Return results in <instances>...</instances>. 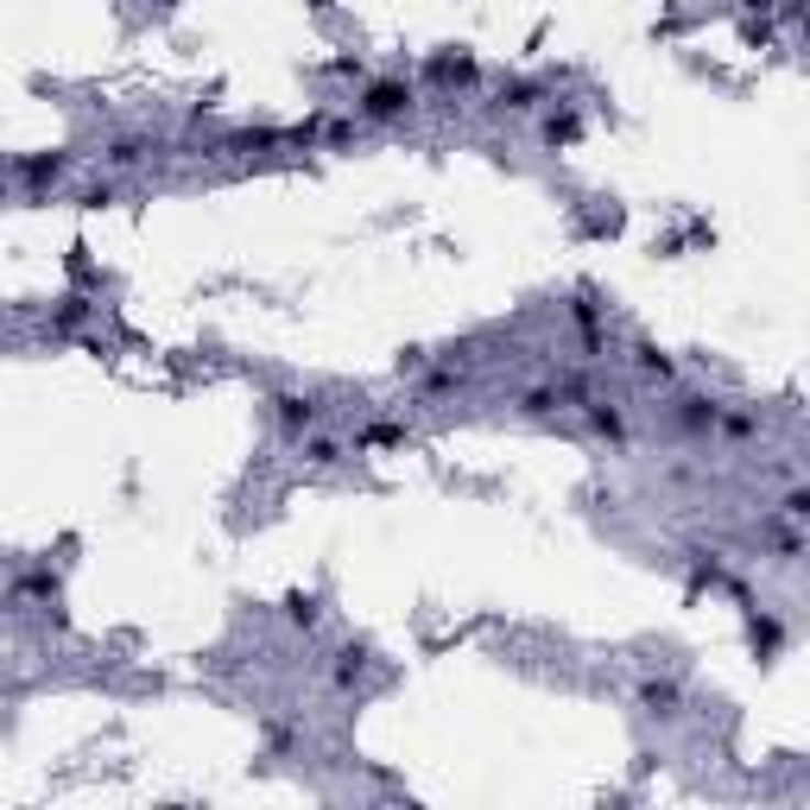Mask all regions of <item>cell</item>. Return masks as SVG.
<instances>
[{"instance_id":"e0dca14e","label":"cell","mask_w":810,"mask_h":810,"mask_svg":"<svg viewBox=\"0 0 810 810\" xmlns=\"http://www.w3.org/2000/svg\"><path fill=\"white\" fill-rule=\"evenodd\" d=\"M361 444H368V450H386V444H405V425H368V430H361Z\"/></svg>"},{"instance_id":"5b68a950","label":"cell","mask_w":810,"mask_h":810,"mask_svg":"<svg viewBox=\"0 0 810 810\" xmlns=\"http://www.w3.org/2000/svg\"><path fill=\"white\" fill-rule=\"evenodd\" d=\"M475 76H481L475 51H462V45H450V51H437V57H425V83H444V89H456V83H475Z\"/></svg>"},{"instance_id":"4fadbf2b","label":"cell","mask_w":810,"mask_h":810,"mask_svg":"<svg viewBox=\"0 0 810 810\" xmlns=\"http://www.w3.org/2000/svg\"><path fill=\"white\" fill-rule=\"evenodd\" d=\"M298 456L310 462V469H329V462H342V444H336V437H317V430H310V437H298Z\"/></svg>"},{"instance_id":"7a4b0ae2","label":"cell","mask_w":810,"mask_h":810,"mask_svg":"<svg viewBox=\"0 0 810 810\" xmlns=\"http://www.w3.org/2000/svg\"><path fill=\"white\" fill-rule=\"evenodd\" d=\"M7 177H13V197H39V190H45L51 197V184H57V177H70V152H39V158H32V152H13V158H7Z\"/></svg>"},{"instance_id":"6da1fadb","label":"cell","mask_w":810,"mask_h":810,"mask_svg":"<svg viewBox=\"0 0 810 810\" xmlns=\"http://www.w3.org/2000/svg\"><path fill=\"white\" fill-rule=\"evenodd\" d=\"M418 108V83H405V76H374L361 96H354V121L361 127H393L405 121Z\"/></svg>"},{"instance_id":"44dd1931","label":"cell","mask_w":810,"mask_h":810,"mask_svg":"<svg viewBox=\"0 0 810 810\" xmlns=\"http://www.w3.org/2000/svg\"><path fill=\"white\" fill-rule=\"evenodd\" d=\"M734 7H747V13H766V7H773V0H734Z\"/></svg>"},{"instance_id":"9c48e42d","label":"cell","mask_w":810,"mask_h":810,"mask_svg":"<svg viewBox=\"0 0 810 810\" xmlns=\"http://www.w3.org/2000/svg\"><path fill=\"white\" fill-rule=\"evenodd\" d=\"M582 418H589V430H595V437H608V444H627V418H621V405H614V399H582Z\"/></svg>"},{"instance_id":"277c9868","label":"cell","mask_w":810,"mask_h":810,"mask_svg":"<svg viewBox=\"0 0 810 810\" xmlns=\"http://www.w3.org/2000/svg\"><path fill=\"white\" fill-rule=\"evenodd\" d=\"M715 418H722V405L709 399V393H678L671 399V425L683 437H715Z\"/></svg>"},{"instance_id":"ffe728a7","label":"cell","mask_w":810,"mask_h":810,"mask_svg":"<svg viewBox=\"0 0 810 810\" xmlns=\"http://www.w3.org/2000/svg\"><path fill=\"white\" fill-rule=\"evenodd\" d=\"M292 621H298V627H317V602H310V595H304V602H292Z\"/></svg>"},{"instance_id":"52a82bcc","label":"cell","mask_w":810,"mask_h":810,"mask_svg":"<svg viewBox=\"0 0 810 810\" xmlns=\"http://www.w3.org/2000/svg\"><path fill=\"white\" fill-rule=\"evenodd\" d=\"M633 368H639L646 380H658V386H671V380H678V361L658 349V342H646V336H633Z\"/></svg>"},{"instance_id":"30bf717a","label":"cell","mask_w":810,"mask_h":810,"mask_svg":"<svg viewBox=\"0 0 810 810\" xmlns=\"http://www.w3.org/2000/svg\"><path fill=\"white\" fill-rule=\"evenodd\" d=\"M577 133H582V114H577V108H570V101H557L551 114L538 121V140H545V146H570Z\"/></svg>"},{"instance_id":"7c38bea8","label":"cell","mask_w":810,"mask_h":810,"mask_svg":"<svg viewBox=\"0 0 810 810\" xmlns=\"http://www.w3.org/2000/svg\"><path fill=\"white\" fill-rule=\"evenodd\" d=\"M759 425H766L759 412H729V405H722V418H715V430H722V437H734V444H747V437H759Z\"/></svg>"},{"instance_id":"7402d4cb","label":"cell","mask_w":810,"mask_h":810,"mask_svg":"<svg viewBox=\"0 0 810 810\" xmlns=\"http://www.w3.org/2000/svg\"><path fill=\"white\" fill-rule=\"evenodd\" d=\"M804 32H810V25H804Z\"/></svg>"},{"instance_id":"2e32d148","label":"cell","mask_w":810,"mask_h":810,"mask_svg":"<svg viewBox=\"0 0 810 810\" xmlns=\"http://www.w3.org/2000/svg\"><path fill=\"white\" fill-rule=\"evenodd\" d=\"M779 513L791 519V526H810V481H798V488H785V494H779Z\"/></svg>"},{"instance_id":"9a60e30c","label":"cell","mask_w":810,"mask_h":810,"mask_svg":"<svg viewBox=\"0 0 810 810\" xmlns=\"http://www.w3.org/2000/svg\"><path fill=\"white\" fill-rule=\"evenodd\" d=\"M361 665H368V646H342V653H336V671H329V683H336V690H349V683L361 678Z\"/></svg>"},{"instance_id":"8992f818","label":"cell","mask_w":810,"mask_h":810,"mask_svg":"<svg viewBox=\"0 0 810 810\" xmlns=\"http://www.w3.org/2000/svg\"><path fill=\"white\" fill-rule=\"evenodd\" d=\"M146 152H152V133H114V140L101 146V165H108V172H133Z\"/></svg>"},{"instance_id":"ba28073f","label":"cell","mask_w":810,"mask_h":810,"mask_svg":"<svg viewBox=\"0 0 810 810\" xmlns=\"http://www.w3.org/2000/svg\"><path fill=\"white\" fill-rule=\"evenodd\" d=\"M538 101H545V83H538V76H506L494 108H506V114H532Z\"/></svg>"},{"instance_id":"5bb4252c","label":"cell","mask_w":810,"mask_h":810,"mask_svg":"<svg viewBox=\"0 0 810 810\" xmlns=\"http://www.w3.org/2000/svg\"><path fill=\"white\" fill-rule=\"evenodd\" d=\"M639 703L653 709V715H678V683H658V678H646V683H639Z\"/></svg>"},{"instance_id":"8fae6325","label":"cell","mask_w":810,"mask_h":810,"mask_svg":"<svg viewBox=\"0 0 810 810\" xmlns=\"http://www.w3.org/2000/svg\"><path fill=\"white\" fill-rule=\"evenodd\" d=\"M557 405H563V386H551V380H545V386H526V393H519V412H526V418H551Z\"/></svg>"},{"instance_id":"3957f363","label":"cell","mask_w":810,"mask_h":810,"mask_svg":"<svg viewBox=\"0 0 810 810\" xmlns=\"http://www.w3.org/2000/svg\"><path fill=\"white\" fill-rule=\"evenodd\" d=\"M273 425L298 444V437H310V430L324 425V399L317 393H273Z\"/></svg>"},{"instance_id":"ac0fdd59","label":"cell","mask_w":810,"mask_h":810,"mask_svg":"<svg viewBox=\"0 0 810 810\" xmlns=\"http://www.w3.org/2000/svg\"><path fill=\"white\" fill-rule=\"evenodd\" d=\"M83 317H89V304H83V298H64L57 310H51V324H57V329H76Z\"/></svg>"},{"instance_id":"d6986e66","label":"cell","mask_w":810,"mask_h":810,"mask_svg":"<svg viewBox=\"0 0 810 810\" xmlns=\"http://www.w3.org/2000/svg\"><path fill=\"white\" fill-rule=\"evenodd\" d=\"M114 190H121V184H114V177H101V184H89V190H83L76 202H89V209H101V202H114Z\"/></svg>"}]
</instances>
